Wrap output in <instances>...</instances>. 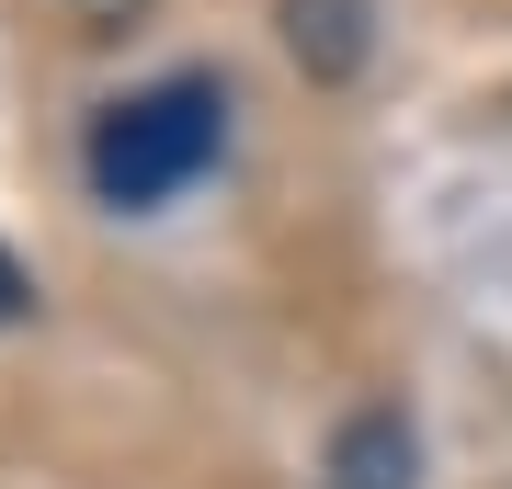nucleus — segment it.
Returning a JSON list of instances; mask_svg holds the SVG:
<instances>
[{
  "label": "nucleus",
  "mask_w": 512,
  "mask_h": 489,
  "mask_svg": "<svg viewBox=\"0 0 512 489\" xmlns=\"http://www.w3.org/2000/svg\"><path fill=\"white\" fill-rule=\"evenodd\" d=\"M228 148V91L183 69V80H148L126 91V103L92 126V194L114 205V217H148V205H171L183 182Z\"/></svg>",
  "instance_id": "f257e3e1"
},
{
  "label": "nucleus",
  "mask_w": 512,
  "mask_h": 489,
  "mask_svg": "<svg viewBox=\"0 0 512 489\" xmlns=\"http://www.w3.org/2000/svg\"><path fill=\"white\" fill-rule=\"evenodd\" d=\"M376 23H387V0H285V46L308 80H353L376 57Z\"/></svg>",
  "instance_id": "f03ea898"
},
{
  "label": "nucleus",
  "mask_w": 512,
  "mask_h": 489,
  "mask_svg": "<svg viewBox=\"0 0 512 489\" xmlns=\"http://www.w3.org/2000/svg\"><path fill=\"white\" fill-rule=\"evenodd\" d=\"M421 478V444L399 410H353L342 444H330V489H410Z\"/></svg>",
  "instance_id": "7ed1b4c3"
},
{
  "label": "nucleus",
  "mask_w": 512,
  "mask_h": 489,
  "mask_svg": "<svg viewBox=\"0 0 512 489\" xmlns=\"http://www.w3.org/2000/svg\"><path fill=\"white\" fill-rule=\"evenodd\" d=\"M57 12H69V23H80V35H114V23H137V12H148V0H57Z\"/></svg>",
  "instance_id": "20e7f679"
},
{
  "label": "nucleus",
  "mask_w": 512,
  "mask_h": 489,
  "mask_svg": "<svg viewBox=\"0 0 512 489\" xmlns=\"http://www.w3.org/2000/svg\"><path fill=\"white\" fill-rule=\"evenodd\" d=\"M23 296H35V285H23V262L0 251V319H23Z\"/></svg>",
  "instance_id": "39448f33"
}]
</instances>
